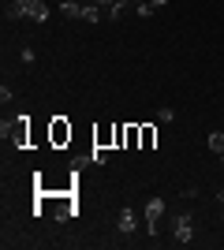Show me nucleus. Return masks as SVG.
<instances>
[{
  "label": "nucleus",
  "instance_id": "11",
  "mask_svg": "<svg viewBox=\"0 0 224 250\" xmlns=\"http://www.w3.org/2000/svg\"><path fill=\"white\" fill-rule=\"evenodd\" d=\"M123 146H127V149H135V146H142V127H135V124H131V127H127V142H123Z\"/></svg>",
  "mask_w": 224,
  "mask_h": 250
},
{
  "label": "nucleus",
  "instance_id": "2",
  "mask_svg": "<svg viewBox=\"0 0 224 250\" xmlns=\"http://www.w3.org/2000/svg\"><path fill=\"white\" fill-rule=\"evenodd\" d=\"M161 217H164V198H149L146 202V228H149V235H157Z\"/></svg>",
  "mask_w": 224,
  "mask_h": 250
},
{
  "label": "nucleus",
  "instance_id": "16",
  "mask_svg": "<svg viewBox=\"0 0 224 250\" xmlns=\"http://www.w3.org/2000/svg\"><path fill=\"white\" fill-rule=\"evenodd\" d=\"M149 4H153V8H168L172 0H149Z\"/></svg>",
  "mask_w": 224,
  "mask_h": 250
},
{
  "label": "nucleus",
  "instance_id": "7",
  "mask_svg": "<svg viewBox=\"0 0 224 250\" xmlns=\"http://www.w3.org/2000/svg\"><path fill=\"white\" fill-rule=\"evenodd\" d=\"M4 15H8V19H26V0H8Z\"/></svg>",
  "mask_w": 224,
  "mask_h": 250
},
{
  "label": "nucleus",
  "instance_id": "9",
  "mask_svg": "<svg viewBox=\"0 0 224 250\" xmlns=\"http://www.w3.org/2000/svg\"><path fill=\"white\" fill-rule=\"evenodd\" d=\"M108 142H116V127H101L94 135V146H105L108 149Z\"/></svg>",
  "mask_w": 224,
  "mask_h": 250
},
{
  "label": "nucleus",
  "instance_id": "10",
  "mask_svg": "<svg viewBox=\"0 0 224 250\" xmlns=\"http://www.w3.org/2000/svg\"><path fill=\"white\" fill-rule=\"evenodd\" d=\"M82 19L86 22H101V19H105V11L97 8V4H86V8H82Z\"/></svg>",
  "mask_w": 224,
  "mask_h": 250
},
{
  "label": "nucleus",
  "instance_id": "12",
  "mask_svg": "<svg viewBox=\"0 0 224 250\" xmlns=\"http://www.w3.org/2000/svg\"><path fill=\"white\" fill-rule=\"evenodd\" d=\"M153 142H157V131H153V127H142V149H153Z\"/></svg>",
  "mask_w": 224,
  "mask_h": 250
},
{
  "label": "nucleus",
  "instance_id": "13",
  "mask_svg": "<svg viewBox=\"0 0 224 250\" xmlns=\"http://www.w3.org/2000/svg\"><path fill=\"white\" fill-rule=\"evenodd\" d=\"M209 149H213L217 157L224 153V135H221V131H213V135H209Z\"/></svg>",
  "mask_w": 224,
  "mask_h": 250
},
{
  "label": "nucleus",
  "instance_id": "8",
  "mask_svg": "<svg viewBox=\"0 0 224 250\" xmlns=\"http://www.w3.org/2000/svg\"><path fill=\"white\" fill-rule=\"evenodd\" d=\"M26 120H30V116H19V120H15V127H11V138H15L19 146H26Z\"/></svg>",
  "mask_w": 224,
  "mask_h": 250
},
{
  "label": "nucleus",
  "instance_id": "4",
  "mask_svg": "<svg viewBox=\"0 0 224 250\" xmlns=\"http://www.w3.org/2000/svg\"><path fill=\"white\" fill-rule=\"evenodd\" d=\"M26 19L45 22L49 19V4H45V0H26Z\"/></svg>",
  "mask_w": 224,
  "mask_h": 250
},
{
  "label": "nucleus",
  "instance_id": "6",
  "mask_svg": "<svg viewBox=\"0 0 224 250\" xmlns=\"http://www.w3.org/2000/svg\"><path fill=\"white\" fill-rule=\"evenodd\" d=\"M82 8L86 4H79V0H60V15H67V19H82Z\"/></svg>",
  "mask_w": 224,
  "mask_h": 250
},
{
  "label": "nucleus",
  "instance_id": "5",
  "mask_svg": "<svg viewBox=\"0 0 224 250\" xmlns=\"http://www.w3.org/2000/svg\"><path fill=\"white\" fill-rule=\"evenodd\" d=\"M116 228L123 231V235H131V231H139V217H135L131 209H123V213L116 217Z\"/></svg>",
  "mask_w": 224,
  "mask_h": 250
},
{
  "label": "nucleus",
  "instance_id": "17",
  "mask_svg": "<svg viewBox=\"0 0 224 250\" xmlns=\"http://www.w3.org/2000/svg\"><path fill=\"white\" fill-rule=\"evenodd\" d=\"M221 165H224V153H221Z\"/></svg>",
  "mask_w": 224,
  "mask_h": 250
},
{
  "label": "nucleus",
  "instance_id": "15",
  "mask_svg": "<svg viewBox=\"0 0 224 250\" xmlns=\"http://www.w3.org/2000/svg\"><path fill=\"white\" fill-rule=\"evenodd\" d=\"M135 11H139L142 19H146V15H153V11H157V8H153V4H149V0H146V4H139V8H135Z\"/></svg>",
  "mask_w": 224,
  "mask_h": 250
},
{
  "label": "nucleus",
  "instance_id": "14",
  "mask_svg": "<svg viewBox=\"0 0 224 250\" xmlns=\"http://www.w3.org/2000/svg\"><path fill=\"white\" fill-rule=\"evenodd\" d=\"M90 161H94V165H105V161H108V149H105V146H94V153H90Z\"/></svg>",
  "mask_w": 224,
  "mask_h": 250
},
{
  "label": "nucleus",
  "instance_id": "1",
  "mask_svg": "<svg viewBox=\"0 0 224 250\" xmlns=\"http://www.w3.org/2000/svg\"><path fill=\"white\" fill-rule=\"evenodd\" d=\"M172 239L183 243V247L194 239V224H191V217H187V213H180V217L172 220Z\"/></svg>",
  "mask_w": 224,
  "mask_h": 250
},
{
  "label": "nucleus",
  "instance_id": "3",
  "mask_svg": "<svg viewBox=\"0 0 224 250\" xmlns=\"http://www.w3.org/2000/svg\"><path fill=\"white\" fill-rule=\"evenodd\" d=\"M49 138H53V146H67V142H71V124H67L64 116H56V120H53Z\"/></svg>",
  "mask_w": 224,
  "mask_h": 250
}]
</instances>
